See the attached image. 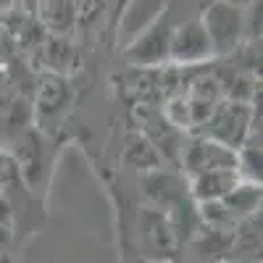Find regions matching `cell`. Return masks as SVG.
Masks as SVG:
<instances>
[{
	"mask_svg": "<svg viewBox=\"0 0 263 263\" xmlns=\"http://www.w3.org/2000/svg\"><path fill=\"white\" fill-rule=\"evenodd\" d=\"M200 24L213 45V55H227L245 40V8L229 0H216L205 8Z\"/></svg>",
	"mask_w": 263,
	"mask_h": 263,
	"instance_id": "1",
	"label": "cell"
},
{
	"mask_svg": "<svg viewBox=\"0 0 263 263\" xmlns=\"http://www.w3.org/2000/svg\"><path fill=\"white\" fill-rule=\"evenodd\" d=\"M211 135L213 140L229 145L232 150H237L242 142H248V137L255 132L253 126V108H248L245 103H227L211 114Z\"/></svg>",
	"mask_w": 263,
	"mask_h": 263,
	"instance_id": "2",
	"label": "cell"
},
{
	"mask_svg": "<svg viewBox=\"0 0 263 263\" xmlns=\"http://www.w3.org/2000/svg\"><path fill=\"white\" fill-rule=\"evenodd\" d=\"M211 58H213V45L200 21H184V24L171 29L168 61L179 66H192V63H205Z\"/></svg>",
	"mask_w": 263,
	"mask_h": 263,
	"instance_id": "3",
	"label": "cell"
},
{
	"mask_svg": "<svg viewBox=\"0 0 263 263\" xmlns=\"http://www.w3.org/2000/svg\"><path fill=\"white\" fill-rule=\"evenodd\" d=\"M234 161H237V150H232L229 145L218 142L213 137L192 140L182 150V166L187 171V177H195V174H203V171H211V168L234 166Z\"/></svg>",
	"mask_w": 263,
	"mask_h": 263,
	"instance_id": "4",
	"label": "cell"
},
{
	"mask_svg": "<svg viewBox=\"0 0 263 263\" xmlns=\"http://www.w3.org/2000/svg\"><path fill=\"white\" fill-rule=\"evenodd\" d=\"M168 40H171V27L161 18L132 40L124 55L135 66H161L168 61Z\"/></svg>",
	"mask_w": 263,
	"mask_h": 263,
	"instance_id": "5",
	"label": "cell"
},
{
	"mask_svg": "<svg viewBox=\"0 0 263 263\" xmlns=\"http://www.w3.org/2000/svg\"><path fill=\"white\" fill-rule=\"evenodd\" d=\"M140 234H142V245L145 253L156 260H168L177 250V234L171 229L168 216L158 208H145L140 218Z\"/></svg>",
	"mask_w": 263,
	"mask_h": 263,
	"instance_id": "6",
	"label": "cell"
},
{
	"mask_svg": "<svg viewBox=\"0 0 263 263\" xmlns=\"http://www.w3.org/2000/svg\"><path fill=\"white\" fill-rule=\"evenodd\" d=\"M168 11V0H126V6L119 18V42L129 45L137 34H142L147 27L161 21Z\"/></svg>",
	"mask_w": 263,
	"mask_h": 263,
	"instance_id": "7",
	"label": "cell"
},
{
	"mask_svg": "<svg viewBox=\"0 0 263 263\" xmlns=\"http://www.w3.org/2000/svg\"><path fill=\"white\" fill-rule=\"evenodd\" d=\"M239 182V174L234 166H227V168H211V171H203V174H195L190 177V197L195 203H205V200H224V197L237 187Z\"/></svg>",
	"mask_w": 263,
	"mask_h": 263,
	"instance_id": "8",
	"label": "cell"
},
{
	"mask_svg": "<svg viewBox=\"0 0 263 263\" xmlns=\"http://www.w3.org/2000/svg\"><path fill=\"white\" fill-rule=\"evenodd\" d=\"M145 197L153 203V208L166 213L171 208L187 203L190 190L179 177H171V174H150L145 179Z\"/></svg>",
	"mask_w": 263,
	"mask_h": 263,
	"instance_id": "9",
	"label": "cell"
},
{
	"mask_svg": "<svg viewBox=\"0 0 263 263\" xmlns=\"http://www.w3.org/2000/svg\"><path fill=\"white\" fill-rule=\"evenodd\" d=\"M221 203L227 205V211L232 213L234 221H239V218H245V216H253V213L260 211V184L239 179L237 187L224 197Z\"/></svg>",
	"mask_w": 263,
	"mask_h": 263,
	"instance_id": "10",
	"label": "cell"
},
{
	"mask_svg": "<svg viewBox=\"0 0 263 263\" xmlns=\"http://www.w3.org/2000/svg\"><path fill=\"white\" fill-rule=\"evenodd\" d=\"M13 168H16V166H13L11 156H8V153H6L3 147H0V184H3V182L8 179V174H11Z\"/></svg>",
	"mask_w": 263,
	"mask_h": 263,
	"instance_id": "11",
	"label": "cell"
},
{
	"mask_svg": "<svg viewBox=\"0 0 263 263\" xmlns=\"http://www.w3.org/2000/svg\"><path fill=\"white\" fill-rule=\"evenodd\" d=\"M11 218H13V213H11V205L6 203V197L0 195V224L11 227Z\"/></svg>",
	"mask_w": 263,
	"mask_h": 263,
	"instance_id": "12",
	"label": "cell"
},
{
	"mask_svg": "<svg viewBox=\"0 0 263 263\" xmlns=\"http://www.w3.org/2000/svg\"><path fill=\"white\" fill-rule=\"evenodd\" d=\"M8 248H11V227L0 224V255H3Z\"/></svg>",
	"mask_w": 263,
	"mask_h": 263,
	"instance_id": "13",
	"label": "cell"
},
{
	"mask_svg": "<svg viewBox=\"0 0 263 263\" xmlns=\"http://www.w3.org/2000/svg\"><path fill=\"white\" fill-rule=\"evenodd\" d=\"M224 263H260L258 258H239V255H232V258H227Z\"/></svg>",
	"mask_w": 263,
	"mask_h": 263,
	"instance_id": "14",
	"label": "cell"
},
{
	"mask_svg": "<svg viewBox=\"0 0 263 263\" xmlns=\"http://www.w3.org/2000/svg\"><path fill=\"white\" fill-rule=\"evenodd\" d=\"M3 6H6V0H0V8H3Z\"/></svg>",
	"mask_w": 263,
	"mask_h": 263,
	"instance_id": "15",
	"label": "cell"
},
{
	"mask_svg": "<svg viewBox=\"0 0 263 263\" xmlns=\"http://www.w3.org/2000/svg\"><path fill=\"white\" fill-rule=\"evenodd\" d=\"M200 263H216V260H200Z\"/></svg>",
	"mask_w": 263,
	"mask_h": 263,
	"instance_id": "16",
	"label": "cell"
}]
</instances>
